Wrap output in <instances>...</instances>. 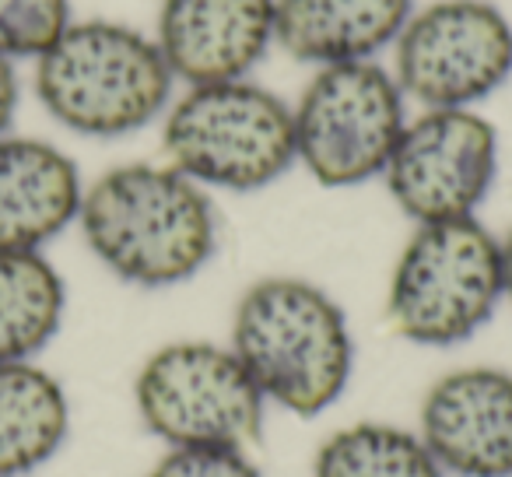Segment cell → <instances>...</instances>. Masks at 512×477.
<instances>
[{
  "instance_id": "obj_1",
  "label": "cell",
  "mask_w": 512,
  "mask_h": 477,
  "mask_svg": "<svg viewBox=\"0 0 512 477\" xmlns=\"http://www.w3.org/2000/svg\"><path fill=\"white\" fill-rule=\"evenodd\" d=\"M78 225L92 257L137 288L183 285L218 250L211 193L169 162H127L102 172L85 186Z\"/></svg>"
},
{
  "instance_id": "obj_2",
  "label": "cell",
  "mask_w": 512,
  "mask_h": 477,
  "mask_svg": "<svg viewBox=\"0 0 512 477\" xmlns=\"http://www.w3.org/2000/svg\"><path fill=\"white\" fill-rule=\"evenodd\" d=\"M235 351L267 404L316 418L344 397L355 372V337L334 295L306 278H260L232 313Z\"/></svg>"
},
{
  "instance_id": "obj_3",
  "label": "cell",
  "mask_w": 512,
  "mask_h": 477,
  "mask_svg": "<svg viewBox=\"0 0 512 477\" xmlns=\"http://www.w3.org/2000/svg\"><path fill=\"white\" fill-rule=\"evenodd\" d=\"M32 64V88L46 113L71 134L102 141L165 116L176 88L155 39L109 18L71 22Z\"/></svg>"
},
{
  "instance_id": "obj_4",
  "label": "cell",
  "mask_w": 512,
  "mask_h": 477,
  "mask_svg": "<svg viewBox=\"0 0 512 477\" xmlns=\"http://www.w3.org/2000/svg\"><path fill=\"white\" fill-rule=\"evenodd\" d=\"M162 151L204 190H264L295 165L292 106L249 78L190 85L162 116Z\"/></svg>"
},
{
  "instance_id": "obj_5",
  "label": "cell",
  "mask_w": 512,
  "mask_h": 477,
  "mask_svg": "<svg viewBox=\"0 0 512 477\" xmlns=\"http://www.w3.org/2000/svg\"><path fill=\"white\" fill-rule=\"evenodd\" d=\"M502 285V239L477 218L418 225L386 292L390 327L421 348H456L488 327Z\"/></svg>"
},
{
  "instance_id": "obj_6",
  "label": "cell",
  "mask_w": 512,
  "mask_h": 477,
  "mask_svg": "<svg viewBox=\"0 0 512 477\" xmlns=\"http://www.w3.org/2000/svg\"><path fill=\"white\" fill-rule=\"evenodd\" d=\"M141 425L165 449H253L267 400L228 344L172 341L151 351L134 379Z\"/></svg>"
},
{
  "instance_id": "obj_7",
  "label": "cell",
  "mask_w": 512,
  "mask_h": 477,
  "mask_svg": "<svg viewBox=\"0 0 512 477\" xmlns=\"http://www.w3.org/2000/svg\"><path fill=\"white\" fill-rule=\"evenodd\" d=\"M404 102L397 78L376 60L316 67L292 106L295 165L330 190L383 176L404 134Z\"/></svg>"
},
{
  "instance_id": "obj_8",
  "label": "cell",
  "mask_w": 512,
  "mask_h": 477,
  "mask_svg": "<svg viewBox=\"0 0 512 477\" xmlns=\"http://www.w3.org/2000/svg\"><path fill=\"white\" fill-rule=\"evenodd\" d=\"M393 78L425 109H474L512 78V22L491 0L414 8L393 39Z\"/></svg>"
},
{
  "instance_id": "obj_9",
  "label": "cell",
  "mask_w": 512,
  "mask_h": 477,
  "mask_svg": "<svg viewBox=\"0 0 512 477\" xmlns=\"http://www.w3.org/2000/svg\"><path fill=\"white\" fill-rule=\"evenodd\" d=\"M498 176V130L477 109H425L404 123L383 169L393 204L414 225L477 218Z\"/></svg>"
},
{
  "instance_id": "obj_10",
  "label": "cell",
  "mask_w": 512,
  "mask_h": 477,
  "mask_svg": "<svg viewBox=\"0 0 512 477\" xmlns=\"http://www.w3.org/2000/svg\"><path fill=\"white\" fill-rule=\"evenodd\" d=\"M418 435L446 477H512V372L467 365L428 386Z\"/></svg>"
},
{
  "instance_id": "obj_11",
  "label": "cell",
  "mask_w": 512,
  "mask_h": 477,
  "mask_svg": "<svg viewBox=\"0 0 512 477\" xmlns=\"http://www.w3.org/2000/svg\"><path fill=\"white\" fill-rule=\"evenodd\" d=\"M151 39L186 88L249 78L274 46V0H162Z\"/></svg>"
},
{
  "instance_id": "obj_12",
  "label": "cell",
  "mask_w": 512,
  "mask_h": 477,
  "mask_svg": "<svg viewBox=\"0 0 512 477\" xmlns=\"http://www.w3.org/2000/svg\"><path fill=\"white\" fill-rule=\"evenodd\" d=\"M85 183L64 148L0 137V250H43L78 221Z\"/></svg>"
},
{
  "instance_id": "obj_13",
  "label": "cell",
  "mask_w": 512,
  "mask_h": 477,
  "mask_svg": "<svg viewBox=\"0 0 512 477\" xmlns=\"http://www.w3.org/2000/svg\"><path fill=\"white\" fill-rule=\"evenodd\" d=\"M411 11L414 0H274V43L313 67L376 60Z\"/></svg>"
},
{
  "instance_id": "obj_14",
  "label": "cell",
  "mask_w": 512,
  "mask_h": 477,
  "mask_svg": "<svg viewBox=\"0 0 512 477\" xmlns=\"http://www.w3.org/2000/svg\"><path fill=\"white\" fill-rule=\"evenodd\" d=\"M71 400L36 362H0V477H29L60 453Z\"/></svg>"
},
{
  "instance_id": "obj_15",
  "label": "cell",
  "mask_w": 512,
  "mask_h": 477,
  "mask_svg": "<svg viewBox=\"0 0 512 477\" xmlns=\"http://www.w3.org/2000/svg\"><path fill=\"white\" fill-rule=\"evenodd\" d=\"M64 313L67 285L43 250H0V362H36Z\"/></svg>"
},
{
  "instance_id": "obj_16",
  "label": "cell",
  "mask_w": 512,
  "mask_h": 477,
  "mask_svg": "<svg viewBox=\"0 0 512 477\" xmlns=\"http://www.w3.org/2000/svg\"><path fill=\"white\" fill-rule=\"evenodd\" d=\"M313 477H446L418 428L355 421L320 442Z\"/></svg>"
},
{
  "instance_id": "obj_17",
  "label": "cell",
  "mask_w": 512,
  "mask_h": 477,
  "mask_svg": "<svg viewBox=\"0 0 512 477\" xmlns=\"http://www.w3.org/2000/svg\"><path fill=\"white\" fill-rule=\"evenodd\" d=\"M71 22V0H0V57L36 60Z\"/></svg>"
},
{
  "instance_id": "obj_18",
  "label": "cell",
  "mask_w": 512,
  "mask_h": 477,
  "mask_svg": "<svg viewBox=\"0 0 512 477\" xmlns=\"http://www.w3.org/2000/svg\"><path fill=\"white\" fill-rule=\"evenodd\" d=\"M148 477H264L249 449L193 446L165 449V456L148 470Z\"/></svg>"
},
{
  "instance_id": "obj_19",
  "label": "cell",
  "mask_w": 512,
  "mask_h": 477,
  "mask_svg": "<svg viewBox=\"0 0 512 477\" xmlns=\"http://www.w3.org/2000/svg\"><path fill=\"white\" fill-rule=\"evenodd\" d=\"M15 109H18V71H15V60L0 57V137L11 134Z\"/></svg>"
},
{
  "instance_id": "obj_20",
  "label": "cell",
  "mask_w": 512,
  "mask_h": 477,
  "mask_svg": "<svg viewBox=\"0 0 512 477\" xmlns=\"http://www.w3.org/2000/svg\"><path fill=\"white\" fill-rule=\"evenodd\" d=\"M502 285H505V299L512 306V228L502 235Z\"/></svg>"
}]
</instances>
